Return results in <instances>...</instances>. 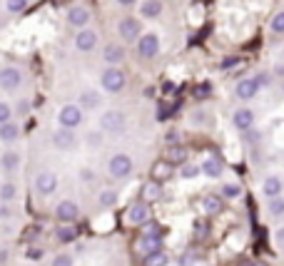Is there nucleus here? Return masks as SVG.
Listing matches in <instances>:
<instances>
[{
  "instance_id": "obj_1",
  "label": "nucleus",
  "mask_w": 284,
  "mask_h": 266,
  "mask_svg": "<svg viewBox=\"0 0 284 266\" xmlns=\"http://www.w3.org/2000/svg\"><path fill=\"white\" fill-rule=\"evenodd\" d=\"M100 85H102L105 92H122L125 85H127V75L120 67H107L100 75Z\"/></svg>"
},
{
  "instance_id": "obj_2",
  "label": "nucleus",
  "mask_w": 284,
  "mask_h": 266,
  "mask_svg": "<svg viewBox=\"0 0 284 266\" xmlns=\"http://www.w3.org/2000/svg\"><path fill=\"white\" fill-rule=\"evenodd\" d=\"M132 157L130 154H115V157H110V162H107V169H110V174L115 177V179H125V177H130L132 174Z\"/></svg>"
},
{
  "instance_id": "obj_3",
  "label": "nucleus",
  "mask_w": 284,
  "mask_h": 266,
  "mask_svg": "<svg viewBox=\"0 0 284 266\" xmlns=\"http://www.w3.org/2000/svg\"><path fill=\"white\" fill-rule=\"evenodd\" d=\"M58 125L63 127V130H77L80 125H82V110L77 107V105H65L60 112H58Z\"/></svg>"
},
{
  "instance_id": "obj_4",
  "label": "nucleus",
  "mask_w": 284,
  "mask_h": 266,
  "mask_svg": "<svg viewBox=\"0 0 284 266\" xmlns=\"http://www.w3.org/2000/svg\"><path fill=\"white\" fill-rule=\"evenodd\" d=\"M125 125H127V120H125V115L120 112V110H107L102 117H100V130L102 132H122L125 130Z\"/></svg>"
},
{
  "instance_id": "obj_5",
  "label": "nucleus",
  "mask_w": 284,
  "mask_h": 266,
  "mask_svg": "<svg viewBox=\"0 0 284 266\" xmlns=\"http://www.w3.org/2000/svg\"><path fill=\"white\" fill-rule=\"evenodd\" d=\"M20 85H23V70H18V67H13V65L0 70V90L13 92V90H18Z\"/></svg>"
},
{
  "instance_id": "obj_6",
  "label": "nucleus",
  "mask_w": 284,
  "mask_h": 266,
  "mask_svg": "<svg viewBox=\"0 0 284 266\" xmlns=\"http://www.w3.org/2000/svg\"><path fill=\"white\" fill-rule=\"evenodd\" d=\"M137 53H140V58H145V60L157 58V53H160V38H157L155 33L140 35V40H137Z\"/></svg>"
},
{
  "instance_id": "obj_7",
  "label": "nucleus",
  "mask_w": 284,
  "mask_h": 266,
  "mask_svg": "<svg viewBox=\"0 0 284 266\" xmlns=\"http://www.w3.org/2000/svg\"><path fill=\"white\" fill-rule=\"evenodd\" d=\"M117 30H120V35H122V40H140L142 35V23L137 18H122L120 20V25H117Z\"/></svg>"
},
{
  "instance_id": "obj_8",
  "label": "nucleus",
  "mask_w": 284,
  "mask_h": 266,
  "mask_svg": "<svg viewBox=\"0 0 284 266\" xmlns=\"http://www.w3.org/2000/svg\"><path fill=\"white\" fill-rule=\"evenodd\" d=\"M58 189V177L53 172H40L35 177V192L43 194V197H50L53 192Z\"/></svg>"
},
{
  "instance_id": "obj_9",
  "label": "nucleus",
  "mask_w": 284,
  "mask_h": 266,
  "mask_svg": "<svg viewBox=\"0 0 284 266\" xmlns=\"http://www.w3.org/2000/svg\"><path fill=\"white\" fill-rule=\"evenodd\" d=\"M55 216H58V221L70 224V221H75V219L80 216V206H77L72 199H63L58 206H55Z\"/></svg>"
},
{
  "instance_id": "obj_10",
  "label": "nucleus",
  "mask_w": 284,
  "mask_h": 266,
  "mask_svg": "<svg viewBox=\"0 0 284 266\" xmlns=\"http://www.w3.org/2000/svg\"><path fill=\"white\" fill-rule=\"evenodd\" d=\"M75 48H77L80 53H92V50L97 48V33L82 28V30L75 35Z\"/></svg>"
},
{
  "instance_id": "obj_11",
  "label": "nucleus",
  "mask_w": 284,
  "mask_h": 266,
  "mask_svg": "<svg viewBox=\"0 0 284 266\" xmlns=\"http://www.w3.org/2000/svg\"><path fill=\"white\" fill-rule=\"evenodd\" d=\"M127 221L132 226H145L150 221V206L145 201H135L130 209H127Z\"/></svg>"
},
{
  "instance_id": "obj_12",
  "label": "nucleus",
  "mask_w": 284,
  "mask_h": 266,
  "mask_svg": "<svg viewBox=\"0 0 284 266\" xmlns=\"http://www.w3.org/2000/svg\"><path fill=\"white\" fill-rule=\"evenodd\" d=\"M53 147H58V149H75L77 147V137H75V132L72 130H55L53 132Z\"/></svg>"
},
{
  "instance_id": "obj_13",
  "label": "nucleus",
  "mask_w": 284,
  "mask_h": 266,
  "mask_svg": "<svg viewBox=\"0 0 284 266\" xmlns=\"http://www.w3.org/2000/svg\"><path fill=\"white\" fill-rule=\"evenodd\" d=\"M87 23H90V10L85 5H72L70 10H68V25L82 30Z\"/></svg>"
},
{
  "instance_id": "obj_14",
  "label": "nucleus",
  "mask_w": 284,
  "mask_h": 266,
  "mask_svg": "<svg viewBox=\"0 0 284 266\" xmlns=\"http://www.w3.org/2000/svg\"><path fill=\"white\" fill-rule=\"evenodd\" d=\"M187 157H190V152H187V147H182V144H172V147L165 149V162H170L172 167H175V164H177V167L187 164Z\"/></svg>"
},
{
  "instance_id": "obj_15",
  "label": "nucleus",
  "mask_w": 284,
  "mask_h": 266,
  "mask_svg": "<svg viewBox=\"0 0 284 266\" xmlns=\"http://www.w3.org/2000/svg\"><path fill=\"white\" fill-rule=\"evenodd\" d=\"M135 249L140 251L142 256L157 254V251H162V236H142L140 241L135 244Z\"/></svg>"
},
{
  "instance_id": "obj_16",
  "label": "nucleus",
  "mask_w": 284,
  "mask_h": 266,
  "mask_svg": "<svg viewBox=\"0 0 284 266\" xmlns=\"http://www.w3.org/2000/svg\"><path fill=\"white\" fill-rule=\"evenodd\" d=\"M234 92H237V97H239L242 102H249V100L259 92V87H257V82H254L252 77H247V80H239V82H237Z\"/></svg>"
},
{
  "instance_id": "obj_17",
  "label": "nucleus",
  "mask_w": 284,
  "mask_h": 266,
  "mask_svg": "<svg viewBox=\"0 0 284 266\" xmlns=\"http://www.w3.org/2000/svg\"><path fill=\"white\" fill-rule=\"evenodd\" d=\"M232 122H234V127H237V130L247 132V130H252V127H254V112H252V110H247V107H239V110L234 112Z\"/></svg>"
},
{
  "instance_id": "obj_18",
  "label": "nucleus",
  "mask_w": 284,
  "mask_h": 266,
  "mask_svg": "<svg viewBox=\"0 0 284 266\" xmlns=\"http://www.w3.org/2000/svg\"><path fill=\"white\" fill-rule=\"evenodd\" d=\"M102 58H105V63H107L110 67H117L122 60H125V48H122V45H117V43H110V45L105 48Z\"/></svg>"
},
{
  "instance_id": "obj_19",
  "label": "nucleus",
  "mask_w": 284,
  "mask_h": 266,
  "mask_svg": "<svg viewBox=\"0 0 284 266\" xmlns=\"http://www.w3.org/2000/svg\"><path fill=\"white\" fill-rule=\"evenodd\" d=\"M77 107L80 110H97L100 105H102V97L95 92V90H85V92H80V97H77Z\"/></svg>"
},
{
  "instance_id": "obj_20",
  "label": "nucleus",
  "mask_w": 284,
  "mask_h": 266,
  "mask_svg": "<svg viewBox=\"0 0 284 266\" xmlns=\"http://www.w3.org/2000/svg\"><path fill=\"white\" fill-rule=\"evenodd\" d=\"M170 177H172V164H170V162L160 159V162L152 164V182L162 184V182H167Z\"/></svg>"
},
{
  "instance_id": "obj_21",
  "label": "nucleus",
  "mask_w": 284,
  "mask_h": 266,
  "mask_svg": "<svg viewBox=\"0 0 284 266\" xmlns=\"http://www.w3.org/2000/svg\"><path fill=\"white\" fill-rule=\"evenodd\" d=\"M284 189V182L282 177H267L264 179V184H262V192H264V197H269V199H274V197H279Z\"/></svg>"
},
{
  "instance_id": "obj_22",
  "label": "nucleus",
  "mask_w": 284,
  "mask_h": 266,
  "mask_svg": "<svg viewBox=\"0 0 284 266\" xmlns=\"http://www.w3.org/2000/svg\"><path fill=\"white\" fill-rule=\"evenodd\" d=\"M18 137H20V125H15V122L0 125V142L3 144H13V142H18Z\"/></svg>"
},
{
  "instance_id": "obj_23",
  "label": "nucleus",
  "mask_w": 284,
  "mask_h": 266,
  "mask_svg": "<svg viewBox=\"0 0 284 266\" xmlns=\"http://www.w3.org/2000/svg\"><path fill=\"white\" fill-rule=\"evenodd\" d=\"M200 169H202V174H207V177L217 179V177L222 174L224 164H222V159H219V157H207V159H205V164H202Z\"/></svg>"
},
{
  "instance_id": "obj_24",
  "label": "nucleus",
  "mask_w": 284,
  "mask_h": 266,
  "mask_svg": "<svg viewBox=\"0 0 284 266\" xmlns=\"http://www.w3.org/2000/svg\"><path fill=\"white\" fill-rule=\"evenodd\" d=\"M77 239V229L70 226V224H60L58 229H55V241H60V244H72Z\"/></svg>"
},
{
  "instance_id": "obj_25",
  "label": "nucleus",
  "mask_w": 284,
  "mask_h": 266,
  "mask_svg": "<svg viewBox=\"0 0 284 266\" xmlns=\"http://www.w3.org/2000/svg\"><path fill=\"white\" fill-rule=\"evenodd\" d=\"M0 167H3V172H18V167H20V154L18 152H5L3 157H0Z\"/></svg>"
},
{
  "instance_id": "obj_26",
  "label": "nucleus",
  "mask_w": 284,
  "mask_h": 266,
  "mask_svg": "<svg viewBox=\"0 0 284 266\" xmlns=\"http://www.w3.org/2000/svg\"><path fill=\"white\" fill-rule=\"evenodd\" d=\"M160 13H162V0H145L140 5L142 18H160Z\"/></svg>"
},
{
  "instance_id": "obj_27",
  "label": "nucleus",
  "mask_w": 284,
  "mask_h": 266,
  "mask_svg": "<svg viewBox=\"0 0 284 266\" xmlns=\"http://www.w3.org/2000/svg\"><path fill=\"white\" fill-rule=\"evenodd\" d=\"M142 199L145 201L162 199V184H157V182H147V184L142 187Z\"/></svg>"
},
{
  "instance_id": "obj_28",
  "label": "nucleus",
  "mask_w": 284,
  "mask_h": 266,
  "mask_svg": "<svg viewBox=\"0 0 284 266\" xmlns=\"http://www.w3.org/2000/svg\"><path fill=\"white\" fill-rule=\"evenodd\" d=\"M15 197H18V187H15L13 182H3V184H0V201L8 204V201H13Z\"/></svg>"
},
{
  "instance_id": "obj_29",
  "label": "nucleus",
  "mask_w": 284,
  "mask_h": 266,
  "mask_svg": "<svg viewBox=\"0 0 284 266\" xmlns=\"http://www.w3.org/2000/svg\"><path fill=\"white\" fill-rule=\"evenodd\" d=\"M202 206H205V211H207L210 216H214V214H219V211L224 209V201L219 199V197H214V194H210V197L205 199V204H202Z\"/></svg>"
},
{
  "instance_id": "obj_30",
  "label": "nucleus",
  "mask_w": 284,
  "mask_h": 266,
  "mask_svg": "<svg viewBox=\"0 0 284 266\" xmlns=\"http://www.w3.org/2000/svg\"><path fill=\"white\" fill-rule=\"evenodd\" d=\"M269 30H272L274 35H284V10L277 13V15L269 20Z\"/></svg>"
},
{
  "instance_id": "obj_31",
  "label": "nucleus",
  "mask_w": 284,
  "mask_h": 266,
  "mask_svg": "<svg viewBox=\"0 0 284 266\" xmlns=\"http://www.w3.org/2000/svg\"><path fill=\"white\" fill-rule=\"evenodd\" d=\"M165 264H167V254L165 251H157V254L145 256V266H165Z\"/></svg>"
},
{
  "instance_id": "obj_32",
  "label": "nucleus",
  "mask_w": 284,
  "mask_h": 266,
  "mask_svg": "<svg viewBox=\"0 0 284 266\" xmlns=\"http://www.w3.org/2000/svg\"><path fill=\"white\" fill-rule=\"evenodd\" d=\"M25 8H28V0H5V10H8V13H13V15L23 13Z\"/></svg>"
},
{
  "instance_id": "obj_33",
  "label": "nucleus",
  "mask_w": 284,
  "mask_h": 266,
  "mask_svg": "<svg viewBox=\"0 0 284 266\" xmlns=\"http://www.w3.org/2000/svg\"><path fill=\"white\" fill-rule=\"evenodd\" d=\"M242 65V58L239 55H227L222 63H219V70H234V67Z\"/></svg>"
},
{
  "instance_id": "obj_34",
  "label": "nucleus",
  "mask_w": 284,
  "mask_h": 266,
  "mask_svg": "<svg viewBox=\"0 0 284 266\" xmlns=\"http://www.w3.org/2000/svg\"><path fill=\"white\" fill-rule=\"evenodd\" d=\"M100 204H102V206H115V204H117V192L105 189V192L100 194Z\"/></svg>"
},
{
  "instance_id": "obj_35",
  "label": "nucleus",
  "mask_w": 284,
  "mask_h": 266,
  "mask_svg": "<svg viewBox=\"0 0 284 266\" xmlns=\"http://www.w3.org/2000/svg\"><path fill=\"white\" fill-rule=\"evenodd\" d=\"M239 194H242V189H239L237 184H224V187H222V197H224V199H237Z\"/></svg>"
},
{
  "instance_id": "obj_36",
  "label": "nucleus",
  "mask_w": 284,
  "mask_h": 266,
  "mask_svg": "<svg viewBox=\"0 0 284 266\" xmlns=\"http://www.w3.org/2000/svg\"><path fill=\"white\" fill-rule=\"evenodd\" d=\"M200 172H202V169H200L197 164H190V162H187V164H182V177H185V179H195Z\"/></svg>"
},
{
  "instance_id": "obj_37",
  "label": "nucleus",
  "mask_w": 284,
  "mask_h": 266,
  "mask_svg": "<svg viewBox=\"0 0 284 266\" xmlns=\"http://www.w3.org/2000/svg\"><path fill=\"white\" fill-rule=\"evenodd\" d=\"M252 80L257 82V87H269V85H272V75H269V72H257Z\"/></svg>"
},
{
  "instance_id": "obj_38",
  "label": "nucleus",
  "mask_w": 284,
  "mask_h": 266,
  "mask_svg": "<svg viewBox=\"0 0 284 266\" xmlns=\"http://www.w3.org/2000/svg\"><path fill=\"white\" fill-rule=\"evenodd\" d=\"M269 211H272L274 216H282L284 214V199L282 197H274V199L269 201Z\"/></svg>"
},
{
  "instance_id": "obj_39",
  "label": "nucleus",
  "mask_w": 284,
  "mask_h": 266,
  "mask_svg": "<svg viewBox=\"0 0 284 266\" xmlns=\"http://www.w3.org/2000/svg\"><path fill=\"white\" fill-rule=\"evenodd\" d=\"M195 95L202 100V97H210L212 95V82H202V85H197L195 87Z\"/></svg>"
},
{
  "instance_id": "obj_40",
  "label": "nucleus",
  "mask_w": 284,
  "mask_h": 266,
  "mask_svg": "<svg viewBox=\"0 0 284 266\" xmlns=\"http://www.w3.org/2000/svg\"><path fill=\"white\" fill-rule=\"evenodd\" d=\"M145 236H162V226H157L155 221L145 224Z\"/></svg>"
},
{
  "instance_id": "obj_41",
  "label": "nucleus",
  "mask_w": 284,
  "mask_h": 266,
  "mask_svg": "<svg viewBox=\"0 0 284 266\" xmlns=\"http://www.w3.org/2000/svg\"><path fill=\"white\" fill-rule=\"evenodd\" d=\"M10 117H13V110H10V105H8V102H0V125L10 122Z\"/></svg>"
},
{
  "instance_id": "obj_42",
  "label": "nucleus",
  "mask_w": 284,
  "mask_h": 266,
  "mask_svg": "<svg viewBox=\"0 0 284 266\" xmlns=\"http://www.w3.org/2000/svg\"><path fill=\"white\" fill-rule=\"evenodd\" d=\"M87 144L90 147H100L102 144V132H90L87 134Z\"/></svg>"
},
{
  "instance_id": "obj_43",
  "label": "nucleus",
  "mask_w": 284,
  "mask_h": 266,
  "mask_svg": "<svg viewBox=\"0 0 284 266\" xmlns=\"http://www.w3.org/2000/svg\"><path fill=\"white\" fill-rule=\"evenodd\" d=\"M50 266H72V256H68V254H60V256H55V261Z\"/></svg>"
},
{
  "instance_id": "obj_44",
  "label": "nucleus",
  "mask_w": 284,
  "mask_h": 266,
  "mask_svg": "<svg viewBox=\"0 0 284 266\" xmlns=\"http://www.w3.org/2000/svg\"><path fill=\"white\" fill-rule=\"evenodd\" d=\"M28 259H30V261L43 259V249H35V246H33V249H28Z\"/></svg>"
},
{
  "instance_id": "obj_45",
  "label": "nucleus",
  "mask_w": 284,
  "mask_h": 266,
  "mask_svg": "<svg viewBox=\"0 0 284 266\" xmlns=\"http://www.w3.org/2000/svg\"><path fill=\"white\" fill-rule=\"evenodd\" d=\"M167 142H170L167 147H172V144H180V132H175V130H172V132H167Z\"/></svg>"
},
{
  "instance_id": "obj_46",
  "label": "nucleus",
  "mask_w": 284,
  "mask_h": 266,
  "mask_svg": "<svg viewBox=\"0 0 284 266\" xmlns=\"http://www.w3.org/2000/svg\"><path fill=\"white\" fill-rule=\"evenodd\" d=\"M195 264V254H185L182 256V266H192Z\"/></svg>"
},
{
  "instance_id": "obj_47",
  "label": "nucleus",
  "mask_w": 284,
  "mask_h": 266,
  "mask_svg": "<svg viewBox=\"0 0 284 266\" xmlns=\"http://www.w3.org/2000/svg\"><path fill=\"white\" fill-rule=\"evenodd\" d=\"M5 216H10V209H8V204L0 201V219H5Z\"/></svg>"
},
{
  "instance_id": "obj_48",
  "label": "nucleus",
  "mask_w": 284,
  "mask_h": 266,
  "mask_svg": "<svg viewBox=\"0 0 284 266\" xmlns=\"http://www.w3.org/2000/svg\"><path fill=\"white\" fill-rule=\"evenodd\" d=\"M162 90H165V92H175V85H172V82H165Z\"/></svg>"
},
{
  "instance_id": "obj_49",
  "label": "nucleus",
  "mask_w": 284,
  "mask_h": 266,
  "mask_svg": "<svg viewBox=\"0 0 284 266\" xmlns=\"http://www.w3.org/2000/svg\"><path fill=\"white\" fill-rule=\"evenodd\" d=\"M205 231H207V226H205V224H197V236H202Z\"/></svg>"
},
{
  "instance_id": "obj_50",
  "label": "nucleus",
  "mask_w": 284,
  "mask_h": 266,
  "mask_svg": "<svg viewBox=\"0 0 284 266\" xmlns=\"http://www.w3.org/2000/svg\"><path fill=\"white\" fill-rule=\"evenodd\" d=\"M117 3H120V5H125V8H130V5H135L137 0H117Z\"/></svg>"
},
{
  "instance_id": "obj_51",
  "label": "nucleus",
  "mask_w": 284,
  "mask_h": 266,
  "mask_svg": "<svg viewBox=\"0 0 284 266\" xmlns=\"http://www.w3.org/2000/svg\"><path fill=\"white\" fill-rule=\"evenodd\" d=\"M277 236H279V241H284V229H279V234H277Z\"/></svg>"
},
{
  "instance_id": "obj_52",
  "label": "nucleus",
  "mask_w": 284,
  "mask_h": 266,
  "mask_svg": "<svg viewBox=\"0 0 284 266\" xmlns=\"http://www.w3.org/2000/svg\"><path fill=\"white\" fill-rule=\"evenodd\" d=\"M252 266H267L264 261H252Z\"/></svg>"
},
{
  "instance_id": "obj_53",
  "label": "nucleus",
  "mask_w": 284,
  "mask_h": 266,
  "mask_svg": "<svg viewBox=\"0 0 284 266\" xmlns=\"http://www.w3.org/2000/svg\"><path fill=\"white\" fill-rule=\"evenodd\" d=\"M239 266H252V261H247V264H239Z\"/></svg>"
},
{
  "instance_id": "obj_54",
  "label": "nucleus",
  "mask_w": 284,
  "mask_h": 266,
  "mask_svg": "<svg viewBox=\"0 0 284 266\" xmlns=\"http://www.w3.org/2000/svg\"><path fill=\"white\" fill-rule=\"evenodd\" d=\"M282 90H284V85H282Z\"/></svg>"
}]
</instances>
